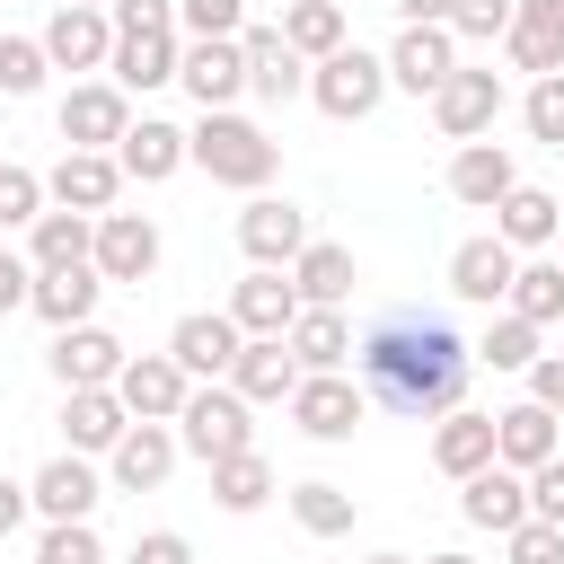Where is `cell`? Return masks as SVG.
<instances>
[{"instance_id": "cell-1", "label": "cell", "mask_w": 564, "mask_h": 564, "mask_svg": "<svg viewBox=\"0 0 564 564\" xmlns=\"http://www.w3.org/2000/svg\"><path fill=\"white\" fill-rule=\"evenodd\" d=\"M352 370H361V397L405 414V423H432L449 405H467V379H476V344L449 326V317H423V308H388L370 335H352Z\"/></svg>"}, {"instance_id": "cell-2", "label": "cell", "mask_w": 564, "mask_h": 564, "mask_svg": "<svg viewBox=\"0 0 564 564\" xmlns=\"http://www.w3.org/2000/svg\"><path fill=\"white\" fill-rule=\"evenodd\" d=\"M185 167H203V176L229 185V194H264L273 167H282V141H273L264 123H247L238 106H203V115L185 123Z\"/></svg>"}, {"instance_id": "cell-3", "label": "cell", "mask_w": 564, "mask_h": 564, "mask_svg": "<svg viewBox=\"0 0 564 564\" xmlns=\"http://www.w3.org/2000/svg\"><path fill=\"white\" fill-rule=\"evenodd\" d=\"M176 449L185 458H238V449H256V405L229 388V379H194L185 388V405H176Z\"/></svg>"}, {"instance_id": "cell-4", "label": "cell", "mask_w": 564, "mask_h": 564, "mask_svg": "<svg viewBox=\"0 0 564 564\" xmlns=\"http://www.w3.org/2000/svg\"><path fill=\"white\" fill-rule=\"evenodd\" d=\"M379 97H388V62H379V53L335 44L326 62H308V106H317V115H335V123H370Z\"/></svg>"}, {"instance_id": "cell-5", "label": "cell", "mask_w": 564, "mask_h": 564, "mask_svg": "<svg viewBox=\"0 0 564 564\" xmlns=\"http://www.w3.org/2000/svg\"><path fill=\"white\" fill-rule=\"evenodd\" d=\"M282 405H291V423H300L308 441H352V432L370 423V397H361L352 370H300V388H291Z\"/></svg>"}, {"instance_id": "cell-6", "label": "cell", "mask_w": 564, "mask_h": 564, "mask_svg": "<svg viewBox=\"0 0 564 564\" xmlns=\"http://www.w3.org/2000/svg\"><path fill=\"white\" fill-rule=\"evenodd\" d=\"M502 106H511V97H502V70H467V62H458V70L432 88V123H441V141H485V132L502 123Z\"/></svg>"}, {"instance_id": "cell-7", "label": "cell", "mask_w": 564, "mask_h": 564, "mask_svg": "<svg viewBox=\"0 0 564 564\" xmlns=\"http://www.w3.org/2000/svg\"><path fill=\"white\" fill-rule=\"evenodd\" d=\"M97 502H106V467L79 458V449H62V458H44L26 476V511L35 520H97Z\"/></svg>"}, {"instance_id": "cell-8", "label": "cell", "mask_w": 564, "mask_h": 564, "mask_svg": "<svg viewBox=\"0 0 564 564\" xmlns=\"http://www.w3.org/2000/svg\"><path fill=\"white\" fill-rule=\"evenodd\" d=\"M159 256H167V238H159L150 212H97V247H88V264H97L106 282H150Z\"/></svg>"}, {"instance_id": "cell-9", "label": "cell", "mask_w": 564, "mask_h": 564, "mask_svg": "<svg viewBox=\"0 0 564 564\" xmlns=\"http://www.w3.org/2000/svg\"><path fill=\"white\" fill-rule=\"evenodd\" d=\"M176 423H123V441L106 449V494H159L176 476Z\"/></svg>"}, {"instance_id": "cell-10", "label": "cell", "mask_w": 564, "mask_h": 564, "mask_svg": "<svg viewBox=\"0 0 564 564\" xmlns=\"http://www.w3.org/2000/svg\"><path fill=\"white\" fill-rule=\"evenodd\" d=\"M44 62L53 70H79V79H97L106 70V53H115V18L106 9H70V0H53V18H44Z\"/></svg>"}, {"instance_id": "cell-11", "label": "cell", "mask_w": 564, "mask_h": 564, "mask_svg": "<svg viewBox=\"0 0 564 564\" xmlns=\"http://www.w3.org/2000/svg\"><path fill=\"white\" fill-rule=\"evenodd\" d=\"M123 123H132V97L106 70L97 79H70V97H62V150H115Z\"/></svg>"}, {"instance_id": "cell-12", "label": "cell", "mask_w": 564, "mask_h": 564, "mask_svg": "<svg viewBox=\"0 0 564 564\" xmlns=\"http://www.w3.org/2000/svg\"><path fill=\"white\" fill-rule=\"evenodd\" d=\"M44 203H62V212H115L123 203V167H115V150H62L53 167H44Z\"/></svg>"}, {"instance_id": "cell-13", "label": "cell", "mask_w": 564, "mask_h": 564, "mask_svg": "<svg viewBox=\"0 0 564 564\" xmlns=\"http://www.w3.org/2000/svg\"><path fill=\"white\" fill-rule=\"evenodd\" d=\"M176 88H185L194 106H238V97H247V53H238V35H194V44L176 53Z\"/></svg>"}, {"instance_id": "cell-14", "label": "cell", "mask_w": 564, "mask_h": 564, "mask_svg": "<svg viewBox=\"0 0 564 564\" xmlns=\"http://www.w3.org/2000/svg\"><path fill=\"white\" fill-rule=\"evenodd\" d=\"M308 238H317V229H308V212H300L291 194H247V212H238V247H247V264H291Z\"/></svg>"}, {"instance_id": "cell-15", "label": "cell", "mask_w": 564, "mask_h": 564, "mask_svg": "<svg viewBox=\"0 0 564 564\" xmlns=\"http://www.w3.org/2000/svg\"><path fill=\"white\" fill-rule=\"evenodd\" d=\"M238 317L229 308H185L176 326H167V352H176V370L185 379H229V361H238Z\"/></svg>"}, {"instance_id": "cell-16", "label": "cell", "mask_w": 564, "mask_h": 564, "mask_svg": "<svg viewBox=\"0 0 564 564\" xmlns=\"http://www.w3.org/2000/svg\"><path fill=\"white\" fill-rule=\"evenodd\" d=\"M185 388H194V379L176 370V352H123V370H115V397H123L132 423H176Z\"/></svg>"}, {"instance_id": "cell-17", "label": "cell", "mask_w": 564, "mask_h": 564, "mask_svg": "<svg viewBox=\"0 0 564 564\" xmlns=\"http://www.w3.org/2000/svg\"><path fill=\"white\" fill-rule=\"evenodd\" d=\"M379 62H388V88L432 97V88L458 70V35H449V26H397V44H388Z\"/></svg>"}, {"instance_id": "cell-18", "label": "cell", "mask_w": 564, "mask_h": 564, "mask_svg": "<svg viewBox=\"0 0 564 564\" xmlns=\"http://www.w3.org/2000/svg\"><path fill=\"white\" fill-rule=\"evenodd\" d=\"M520 185V159H511V141H458L449 150V203H467V212H494L502 194Z\"/></svg>"}, {"instance_id": "cell-19", "label": "cell", "mask_w": 564, "mask_h": 564, "mask_svg": "<svg viewBox=\"0 0 564 564\" xmlns=\"http://www.w3.org/2000/svg\"><path fill=\"white\" fill-rule=\"evenodd\" d=\"M44 370H53L62 388H115V370H123V335H106L97 317H79V326H62V335H53Z\"/></svg>"}, {"instance_id": "cell-20", "label": "cell", "mask_w": 564, "mask_h": 564, "mask_svg": "<svg viewBox=\"0 0 564 564\" xmlns=\"http://www.w3.org/2000/svg\"><path fill=\"white\" fill-rule=\"evenodd\" d=\"M238 53H247V97H264V106L308 97V62L282 44V26H238Z\"/></svg>"}, {"instance_id": "cell-21", "label": "cell", "mask_w": 564, "mask_h": 564, "mask_svg": "<svg viewBox=\"0 0 564 564\" xmlns=\"http://www.w3.org/2000/svg\"><path fill=\"white\" fill-rule=\"evenodd\" d=\"M115 167H123V185H167V176L185 167V123H167V115H132L123 141H115Z\"/></svg>"}, {"instance_id": "cell-22", "label": "cell", "mask_w": 564, "mask_h": 564, "mask_svg": "<svg viewBox=\"0 0 564 564\" xmlns=\"http://www.w3.org/2000/svg\"><path fill=\"white\" fill-rule=\"evenodd\" d=\"M494 238H502L511 256H546V247L564 238V203H555L546 185H529V176H520V185L494 203Z\"/></svg>"}, {"instance_id": "cell-23", "label": "cell", "mask_w": 564, "mask_h": 564, "mask_svg": "<svg viewBox=\"0 0 564 564\" xmlns=\"http://www.w3.org/2000/svg\"><path fill=\"white\" fill-rule=\"evenodd\" d=\"M511 273H520V256L485 229V238H458L449 247V300H467V308H502V291H511Z\"/></svg>"}, {"instance_id": "cell-24", "label": "cell", "mask_w": 564, "mask_h": 564, "mask_svg": "<svg viewBox=\"0 0 564 564\" xmlns=\"http://www.w3.org/2000/svg\"><path fill=\"white\" fill-rule=\"evenodd\" d=\"M458 520H467V529H494V538L520 529V520H529V476L502 467V458L476 467V476H458Z\"/></svg>"}, {"instance_id": "cell-25", "label": "cell", "mask_w": 564, "mask_h": 564, "mask_svg": "<svg viewBox=\"0 0 564 564\" xmlns=\"http://www.w3.org/2000/svg\"><path fill=\"white\" fill-rule=\"evenodd\" d=\"M502 62L529 70V79L564 70V0H520L511 26H502Z\"/></svg>"}, {"instance_id": "cell-26", "label": "cell", "mask_w": 564, "mask_h": 564, "mask_svg": "<svg viewBox=\"0 0 564 564\" xmlns=\"http://www.w3.org/2000/svg\"><path fill=\"white\" fill-rule=\"evenodd\" d=\"M176 53H185V35H176V26H159V35H115L106 79H115L123 97H150V88H167V79H176Z\"/></svg>"}, {"instance_id": "cell-27", "label": "cell", "mask_w": 564, "mask_h": 564, "mask_svg": "<svg viewBox=\"0 0 564 564\" xmlns=\"http://www.w3.org/2000/svg\"><path fill=\"white\" fill-rule=\"evenodd\" d=\"M229 317H238V335H291V317H300L291 273L282 264H247V282L229 291Z\"/></svg>"}, {"instance_id": "cell-28", "label": "cell", "mask_w": 564, "mask_h": 564, "mask_svg": "<svg viewBox=\"0 0 564 564\" xmlns=\"http://www.w3.org/2000/svg\"><path fill=\"white\" fill-rule=\"evenodd\" d=\"M123 397L115 388H62V449H79V458H106L115 441H123Z\"/></svg>"}, {"instance_id": "cell-29", "label": "cell", "mask_w": 564, "mask_h": 564, "mask_svg": "<svg viewBox=\"0 0 564 564\" xmlns=\"http://www.w3.org/2000/svg\"><path fill=\"white\" fill-rule=\"evenodd\" d=\"M564 449V423H555V405H538V397H520V405H502L494 414V458L502 467H538V458H555Z\"/></svg>"}, {"instance_id": "cell-30", "label": "cell", "mask_w": 564, "mask_h": 564, "mask_svg": "<svg viewBox=\"0 0 564 564\" xmlns=\"http://www.w3.org/2000/svg\"><path fill=\"white\" fill-rule=\"evenodd\" d=\"M282 273H291L300 308H344V300H352V282H361V273H352V247H335V238H308Z\"/></svg>"}, {"instance_id": "cell-31", "label": "cell", "mask_w": 564, "mask_h": 564, "mask_svg": "<svg viewBox=\"0 0 564 564\" xmlns=\"http://www.w3.org/2000/svg\"><path fill=\"white\" fill-rule=\"evenodd\" d=\"M229 388H238L247 405H282V397L300 388L291 344H282V335H247V344H238V361H229Z\"/></svg>"}, {"instance_id": "cell-32", "label": "cell", "mask_w": 564, "mask_h": 564, "mask_svg": "<svg viewBox=\"0 0 564 564\" xmlns=\"http://www.w3.org/2000/svg\"><path fill=\"white\" fill-rule=\"evenodd\" d=\"M88 247H97V220H88V212H62V203H44V212L26 220V264H35V273L88 264Z\"/></svg>"}, {"instance_id": "cell-33", "label": "cell", "mask_w": 564, "mask_h": 564, "mask_svg": "<svg viewBox=\"0 0 564 564\" xmlns=\"http://www.w3.org/2000/svg\"><path fill=\"white\" fill-rule=\"evenodd\" d=\"M97 300H106V273L97 264H62V273H35V291H26V308L62 335V326H79V317H97Z\"/></svg>"}, {"instance_id": "cell-34", "label": "cell", "mask_w": 564, "mask_h": 564, "mask_svg": "<svg viewBox=\"0 0 564 564\" xmlns=\"http://www.w3.org/2000/svg\"><path fill=\"white\" fill-rule=\"evenodd\" d=\"M432 467H441L449 485L476 476V467H494V414H467V405L432 414Z\"/></svg>"}, {"instance_id": "cell-35", "label": "cell", "mask_w": 564, "mask_h": 564, "mask_svg": "<svg viewBox=\"0 0 564 564\" xmlns=\"http://www.w3.org/2000/svg\"><path fill=\"white\" fill-rule=\"evenodd\" d=\"M282 344H291L300 370H352V326H344V308H300Z\"/></svg>"}, {"instance_id": "cell-36", "label": "cell", "mask_w": 564, "mask_h": 564, "mask_svg": "<svg viewBox=\"0 0 564 564\" xmlns=\"http://www.w3.org/2000/svg\"><path fill=\"white\" fill-rule=\"evenodd\" d=\"M502 308H511V317H529L538 335H546V326H564V264H555V256H520V273H511V291H502Z\"/></svg>"}, {"instance_id": "cell-37", "label": "cell", "mask_w": 564, "mask_h": 564, "mask_svg": "<svg viewBox=\"0 0 564 564\" xmlns=\"http://www.w3.org/2000/svg\"><path fill=\"white\" fill-rule=\"evenodd\" d=\"M273 494H282V485H273V467H264V449H238V458H212V502H220V511H238V520H247V511H264Z\"/></svg>"}, {"instance_id": "cell-38", "label": "cell", "mask_w": 564, "mask_h": 564, "mask_svg": "<svg viewBox=\"0 0 564 564\" xmlns=\"http://www.w3.org/2000/svg\"><path fill=\"white\" fill-rule=\"evenodd\" d=\"M282 502H291V520H300L308 538H352V520H361V494H344V485H326V476L291 485Z\"/></svg>"}, {"instance_id": "cell-39", "label": "cell", "mask_w": 564, "mask_h": 564, "mask_svg": "<svg viewBox=\"0 0 564 564\" xmlns=\"http://www.w3.org/2000/svg\"><path fill=\"white\" fill-rule=\"evenodd\" d=\"M282 44H291L300 62H326L335 44H352V35H344V0H291V9H282Z\"/></svg>"}, {"instance_id": "cell-40", "label": "cell", "mask_w": 564, "mask_h": 564, "mask_svg": "<svg viewBox=\"0 0 564 564\" xmlns=\"http://www.w3.org/2000/svg\"><path fill=\"white\" fill-rule=\"evenodd\" d=\"M529 361H538V326L511 317V308H494V326L476 335V370H529Z\"/></svg>"}, {"instance_id": "cell-41", "label": "cell", "mask_w": 564, "mask_h": 564, "mask_svg": "<svg viewBox=\"0 0 564 564\" xmlns=\"http://www.w3.org/2000/svg\"><path fill=\"white\" fill-rule=\"evenodd\" d=\"M35 564H106V538H97V520H44V538H35Z\"/></svg>"}, {"instance_id": "cell-42", "label": "cell", "mask_w": 564, "mask_h": 564, "mask_svg": "<svg viewBox=\"0 0 564 564\" xmlns=\"http://www.w3.org/2000/svg\"><path fill=\"white\" fill-rule=\"evenodd\" d=\"M44 79H53L44 44H35V35H0V97H35Z\"/></svg>"}, {"instance_id": "cell-43", "label": "cell", "mask_w": 564, "mask_h": 564, "mask_svg": "<svg viewBox=\"0 0 564 564\" xmlns=\"http://www.w3.org/2000/svg\"><path fill=\"white\" fill-rule=\"evenodd\" d=\"M520 123H529V141H546V150H564V70H546V79H529V97H520Z\"/></svg>"}, {"instance_id": "cell-44", "label": "cell", "mask_w": 564, "mask_h": 564, "mask_svg": "<svg viewBox=\"0 0 564 564\" xmlns=\"http://www.w3.org/2000/svg\"><path fill=\"white\" fill-rule=\"evenodd\" d=\"M35 212H44V176H35V167H18V159H0V238H9V229H26Z\"/></svg>"}, {"instance_id": "cell-45", "label": "cell", "mask_w": 564, "mask_h": 564, "mask_svg": "<svg viewBox=\"0 0 564 564\" xmlns=\"http://www.w3.org/2000/svg\"><path fill=\"white\" fill-rule=\"evenodd\" d=\"M511 9H520V0H449V35H458V44H502Z\"/></svg>"}, {"instance_id": "cell-46", "label": "cell", "mask_w": 564, "mask_h": 564, "mask_svg": "<svg viewBox=\"0 0 564 564\" xmlns=\"http://www.w3.org/2000/svg\"><path fill=\"white\" fill-rule=\"evenodd\" d=\"M247 26V0H176V35H238Z\"/></svg>"}, {"instance_id": "cell-47", "label": "cell", "mask_w": 564, "mask_h": 564, "mask_svg": "<svg viewBox=\"0 0 564 564\" xmlns=\"http://www.w3.org/2000/svg\"><path fill=\"white\" fill-rule=\"evenodd\" d=\"M502 564H564V529H555V520H520V529H502Z\"/></svg>"}, {"instance_id": "cell-48", "label": "cell", "mask_w": 564, "mask_h": 564, "mask_svg": "<svg viewBox=\"0 0 564 564\" xmlns=\"http://www.w3.org/2000/svg\"><path fill=\"white\" fill-rule=\"evenodd\" d=\"M529 520H555L564 529V449L529 467Z\"/></svg>"}, {"instance_id": "cell-49", "label": "cell", "mask_w": 564, "mask_h": 564, "mask_svg": "<svg viewBox=\"0 0 564 564\" xmlns=\"http://www.w3.org/2000/svg\"><path fill=\"white\" fill-rule=\"evenodd\" d=\"M106 18H115V35H159V26H176V0H115Z\"/></svg>"}, {"instance_id": "cell-50", "label": "cell", "mask_w": 564, "mask_h": 564, "mask_svg": "<svg viewBox=\"0 0 564 564\" xmlns=\"http://www.w3.org/2000/svg\"><path fill=\"white\" fill-rule=\"evenodd\" d=\"M123 564H194V538H185V529H141Z\"/></svg>"}, {"instance_id": "cell-51", "label": "cell", "mask_w": 564, "mask_h": 564, "mask_svg": "<svg viewBox=\"0 0 564 564\" xmlns=\"http://www.w3.org/2000/svg\"><path fill=\"white\" fill-rule=\"evenodd\" d=\"M26 291H35V264H26V247H9V238H0V317H9V308H26Z\"/></svg>"}, {"instance_id": "cell-52", "label": "cell", "mask_w": 564, "mask_h": 564, "mask_svg": "<svg viewBox=\"0 0 564 564\" xmlns=\"http://www.w3.org/2000/svg\"><path fill=\"white\" fill-rule=\"evenodd\" d=\"M520 379H529V397H538V405H555V414H564V352H538Z\"/></svg>"}, {"instance_id": "cell-53", "label": "cell", "mask_w": 564, "mask_h": 564, "mask_svg": "<svg viewBox=\"0 0 564 564\" xmlns=\"http://www.w3.org/2000/svg\"><path fill=\"white\" fill-rule=\"evenodd\" d=\"M18 520H26V485H18V476H0V546L18 538Z\"/></svg>"}, {"instance_id": "cell-54", "label": "cell", "mask_w": 564, "mask_h": 564, "mask_svg": "<svg viewBox=\"0 0 564 564\" xmlns=\"http://www.w3.org/2000/svg\"><path fill=\"white\" fill-rule=\"evenodd\" d=\"M405 26H449V0H388Z\"/></svg>"}, {"instance_id": "cell-55", "label": "cell", "mask_w": 564, "mask_h": 564, "mask_svg": "<svg viewBox=\"0 0 564 564\" xmlns=\"http://www.w3.org/2000/svg\"><path fill=\"white\" fill-rule=\"evenodd\" d=\"M423 564H476V555H458V546H441V555H423Z\"/></svg>"}, {"instance_id": "cell-56", "label": "cell", "mask_w": 564, "mask_h": 564, "mask_svg": "<svg viewBox=\"0 0 564 564\" xmlns=\"http://www.w3.org/2000/svg\"><path fill=\"white\" fill-rule=\"evenodd\" d=\"M361 564H414V555H361Z\"/></svg>"}, {"instance_id": "cell-57", "label": "cell", "mask_w": 564, "mask_h": 564, "mask_svg": "<svg viewBox=\"0 0 564 564\" xmlns=\"http://www.w3.org/2000/svg\"><path fill=\"white\" fill-rule=\"evenodd\" d=\"M70 9H115V0H70Z\"/></svg>"}, {"instance_id": "cell-58", "label": "cell", "mask_w": 564, "mask_h": 564, "mask_svg": "<svg viewBox=\"0 0 564 564\" xmlns=\"http://www.w3.org/2000/svg\"><path fill=\"white\" fill-rule=\"evenodd\" d=\"M555 264H564V256H555Z\"/></svg>"}, {"instance_id": "cell-59", "label": "cell", "mask_w": 564, "mask_h": 564, "mask_svg": "<svg viewBox=\"0 0 564 564\" xmlns=\"http://www.w3.org/2000/svg\"><path fill=\"white\" fill-rule=\"evenodd\" d=\"M555 423H564V414H555Z\"/></svg>"}]
</instances>
